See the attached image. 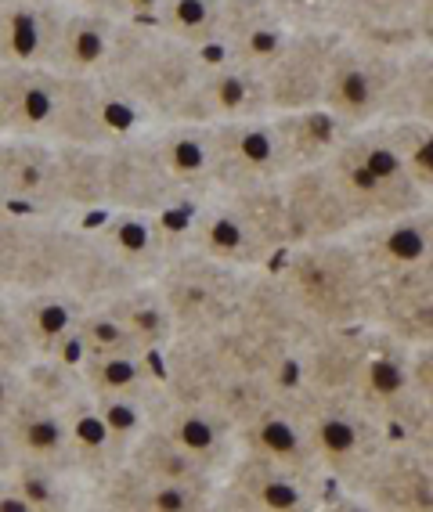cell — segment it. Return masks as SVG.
<instances>
[{"label":"cell","mask_w":433,"mask_h":512,"mask_svg":"<svg viewBox=\"0 0 433 512\" xmlns=\"http://www.w3.org/2000/svg\"><path fill=\"white\" fill-rule=\"evenodd\" d=\"M127 455L130 451L120 440V433L112 430L98 401L83 386L69 401V466H73V473L94 491L105 476H112L127 462Z\"/></svg>","instance_id":"obj_29"},{"label":"cell","mask_w":433,"mask_h":512,"mask_svg":"<svg viewBox=\"0 0 433 512\" xmlns=\"http://www.w3.org/2000/svg\"><path fill=\"white\" fill-rule=\"evenodd\" d=\"M401 83H405V47L340 33L322 105L351 130L387 123L405 112Z\"/></svg>","instance_id":"obj_6"},{"label":"cell","mask_w":433,"mask_h":512,"mask_svg":"<svg viewBox=\"0 0 433 512\" xmlns=\"http://www.w3.org/2000/svg\"><path fill=\"white\" fill-rule=\"evenodd\" d=\"M271 123H275L282 156H286V174L307 170V166H325L332 152L343 145V138L351 134V127L340 116H332L325 105L271 112Z\"/></svg>","instance_id":"obj_34"},{"label":"cell","mask_w":433,"mask_h":512,"mask_svg":"<svg viewBox=\"0 0 433 512\" xmlns=\"http://www.w3.org/2000/svg\"><path fill=\"white\" fill-rule=\"evenodd\" d=\"M239 448L249 451V455L268 458V462H278V466L286 469H296V473L325 480V473L318 469V458H314L304 412H300V401H296L293 390H282V394L268 397L260 408H253L239 422Z\"/></svg>","instance_id":"obj_22"},{"label":"cell","mask_w":433,"mask_h":512,"mask_svg":"<svg viewBox=\"0 0 433 512\" xmlns=\"http://www.w3.org/2000/svg\"><path fill=\"white\" fill-rule=\"evenodd\" d=\"M102 303H109L112 311H116V318L127 325L130 336L138 339L145 350H152V354L163 357V350L177 339L174 314L166 307L156 282H134Z\"/></svg>","instance_id":"obj_37"},{"label":"cell","mask_w":433,"mask_h":512,"mask_svg":"<svg viewBox=\"0 0 433 512\" xmlns=\"http://www.w3.org/2000/svg\"><path fill=\"white\" fill-rule=\"evenodd\" d=\"M412 375H415V390H419L423 404L433 408V339L412 347Z\"/></svg>","instance_id":"obj_46"},{"label":"cell","mask_w":433,"mask_h":512,"mask_svg":"<svg viewBox=\"0 0 433 512\" xmlns=\"http://www.w3.org/2000/svg\"><path fill=\"white\" fill-rule=\"evenodd\" d=\"M271 271L314 329L376 321V278L351 235L289 246Z\"/></svg>","instance_id":"obj_3"},{"label":"cell","mask_w":433,"mask_h":512,"mask_svg":"<svg viewBox=\"0 0 433 512\" xmlns=\"http://www.w3.org/2000/svg\"><path fill=\"white\" fill-rule=\"evenodd\" d=\"M0 206H4V192H0Z\"/></svg>","instance_id":"obj_51"},{"label":"cell","mask_w":433,"mask_h":512,"mask_svg":"<svg viewBox=\"0 0 433 512\" xmlns=\"http://www.w3.org/2000/svg\"><path fill=\"white\" fill-rule=\"evenodd\" d=\"M217 487L174 484L163 476L123 462L112 476L94 487V509L102 512H213Z\"/></svg>","instance_id":"obj_26"},{"label":"cell","mask_w":433,"mask_h":512,"mask_svg":"<svg viewBox=\"0 0 433 512\" xmlns=\"http://www.w3.org/2000/svg\"><path fill=\"white\" fill-rule=\"evenodd\" d=\"M325 170L340 188L358 228L430 206L426 192L412 181V174L397 156L383 123L351 130L343 145L332 152Z\"/></svg>","instance_id":"obj_5"},{"label":"cell","mask_w":433,"mask_h":512,"mask_svg":"<svg viewBox=\"0 0 433 512\" xmlns=\"http://www.w3.org/2000/svg\"><path fill=\"white\" fill-rule=\"evenodd\" d=\"M351 397L394 440L408 437L415 419H419L426 408L419 390H415L412 347L372 325L369 350H365V361H361V372H358V379H354Z\"/></svg>","instance_id":"obj_10"},{"label":"cell","mask_w":433,"mask_h":512,"mask_svg":"<svg viewBox=\"0 0 433 512\" xmlns=\"http://www.w3.org/2000/svg\"><path fill=\"white\" fill-rule=\"evenodd\" d=\"M268 112L271 105H268V87H264V73L246 69V65L231 62L224 55H210L199 80H195L192 94H188L185 109H181V116L174 123L217 127V123L268 116Z\"/></svg>","instance_id":"obj_18"},{"label":"cell","mask_w":433,"mask_h":512,"mask_svg":"<svg viewBox=\"0 0 433 512\" xmlns=\"http://www.w3.org/2000/svg\"><path fill=\"white\" fill-rule=\"evenodd\" d=\"M80 379L87 394L98 401H138L152 404L166 390L163 357L148 350H120V354H83Z\"/></svg>","instance_id":"obj_28"},{"label":"cell","mask_w":433,"mask_h":512,"mask_svg":"<svg viewBox=\"0 0 433 512\" xmlns=\"http://www.w3.org/2000/svg\"><path fill=\"white\" fill-rule=\"evenodd\" d=\"M293 394L304 412L318 469L336 487L340 505H347L358 480L369 473V466L394 437L351 394H311V390H293Z\"/></svg>","instance_id":"obj_7"},{"label":"cell","mask_w":433,"mask_h":512,"mask_svg":"<svg viewBox=\"0 0 433 512\" xmlns=\"http://www.w3.org/2000/svg\"><path fill=\"white\" fill-rule=\"evenodd\" d=\"M22 375L19 368H0V419L15 408V401H19L22 394Z\"/></svg>","instance_id":"obj_48"},{"label":"cell","mask_w":433,"mask_h":512,"mask_svg":"<svg viewBox=\"0 0 433 512\" xmlns=\"http://www.w3.org/2000/svg\"><path fill=\"white\" fill-rule=\"evenodd\" d=\"M105 163H109V181H105L109 206L105 210H141L159 213V217H181V213L192 210V202H199L188 199L177 188L174 177L166 174V166L159 163L145 130L105 148Z\"/></svg>","instance_id":"obj_12"},{"label":"cell","mask_w":433,"mask_h":512,"mask_svg":"<svg viewBox=\"0 0 433 512\" xmlns=\"http://www.w3.org/2000/svg\"><path fill=\"white\" fill-rule=\"evenodd\" d=\"M405 440H412V444H419L426 455H433V408H423V415L415 419L412 433H408Z\"/></svg>","instance_id":"obj_49"},{"label":"cell","mask_w":433,"mask_h":512,"mask_svg":"<svg viewBox=\"0 0 433 512\" xmlns=\"http://www.w3.org/2000/svg\"><path fill=\"white\" fill-rule=\"evenodd\" d=\"M33 361H37V354L29 347L26 329H22L19 314H15V303H11L8 293H0V368L26 372Z\"/></svg>","instance_id":"obj_44"},{"label":"cell","mask_w":433,"mask_h":512,"mask_svg":"<svg viewBox=\"0 0 433 512\" xmlns=\"http://www.w3.org/2000/svg\"><path fill=\"white\" fill-rule=\"evenodd\" d=\"M405 112L401 116L433 123V47L412 44L405 47V83H401Z\"/></svg>","instance_id":"obj_42"},{"label":"cell","mask_w":433,"mask_h":512,"mask_svg":"<svg viewBox=\"0 0 433 512\" xmlns=\"http://www.w3.org/2000/svg\"><path fill=\"white\" fill-rule=\"evenodd\" d=\"M116 33H120V19H112L105 11L65 4L55 51H51V69L65 76H102L112 62Z\"/></svg>","instance_id":"obj_31"},{"label":"cell","mask_w":433,"mask_h":512,"mask_svg":"<svg viewBox=\"0 0 433 512\" xmlns=\"http://www.w3.org/2000/svg\"><path fill=\"white\" fill-rule=\"evenodd\" d=\"M423 0H329V26L343 37L412 47L419 40Z\"/></svg>","instance_id":"obj_33"},{"label":"cell","mask_w":433,"mask_h":512,"mask_svg":"<svg viewBox=\"0 0 433 512\" xmlns=\"http://www.w3.org/2000/svg\"><path fill=\"white\" fill-rule=\"evenodd\" d=\"M336 505L340 494L329 480L296 473L249 451L235 455L213 491V512H322Z\"/></svg>","instance_id":"obj_9"},{"label":"cell","mask_w":433,"mask_h":512,"mask_svg":"<svg viewBox=\"0 0 433 512\" xmlns=\"http://www.w3.org/2000/svg\"><path fill=\"white\" fill-rule=\"evenodd\" d=\"M15 303L26 339L37 357H73L80 361L76 332L87 303L69 289H26V293H8Z\"/></svg>","instance_id":"obj_27"},{"label":"cell","mask_w":433,"mask_h":512,"mask_svg":"<svg viewBox=\"0 0 433 512\" xmlns=\"http://www.w3.org/2000/svg\"><path fill=\"white\" fill-rule=\"evenodd\" d=\"M347 505L376 512H433V455L397 437L361 476Z\"/></svg>","instance_id":"obj_15"},{"label":"cell","mask_w":433,"mask_h":512,"mask_svg":"<svg viewBox=\"0 0 433 512\" xmlns=\"http://www.w3.org/2000/svg\"><path fill=\"white\" fill-rule=\"evenodd\" d=\"M293 29V22L271 0H224L221 37H217L213 55H224L246 69L264 73L282 55Z\"/></svg>","instance_id":"obj_25"},{"label":"cell","mask_w":433,"mask_h":512,"mask_svg":"<svg viewBox=\"0 0 433 512\" xmlns=\"http://www.w3.org/2000/svg\"><path fill=\"white\" fill-rule=\"evenodd\" d=\"M282 188V210H286L289 246L304 242H325V238H347L358 231V220L351 217L340 188L329 177L325 166L293 170L278 181Z\"/></svg>","instance_id":"obj_21"},{"label":"cell","mask_w":433,"mask_h":512,"mask_svg":"<svg viewBox=\"0 0 433 512\" xmlns=\"http://www.w3.org/2000/svg\"><path fill=\"white\" fill-rule=\"evenodd\" d=\"M163 0H112L109 15L120 22H156Z\"/></svg>","instance_id":"obj_47"},{"label":"cell","mask_w":433,"mask_h":512,"mask_svg":"<svg viewBox=\"0 0 433 512\" xmlns=\"http://www.w3.org/2000/svg\"><path fill=\"white\" fill-rule=\"evenodd\" d=\"M293 26H329V0H271Z\"/></svg>","instance_id":"obj_45"},{"label":"cell","mask_w":433,"mask_h":512,"mask_svg":"<svg viewBox=\"0 0 433 512\" xmlns=\"http://www.w3.org/2000/svg\"><path fill=\"white\" fill-rule=\"evenodd\" d=\"M221 19L224 0H163L152 26L203 55H213L217 37H221Z\"/></svg>","instance_id":"obj_38"},{"label":"cell","mask_w":433,"mask_h":512,"mask_svg":"<svg viewBox=\"0 0 433 512\" xmlns=\"http://www.w3.org/2000/svg\"><path fill=\"white\" fill-rule=\"evenodd\" d=\"M130 466L145 469L152 476H163V480H174V484H192V487H217V476L206 466H199L188 451H181L174 440H166L156 426H148L134 448L127 455Z\"/></svg>","instance_id":"obj_39"},{"label":"cell","mask_w":433,"mask_h":512,"mask_svg":"<svg viewBox=\"0 0 433 512\" xmlns=\"http://www.w3.org/2000/svg\"><path fill=\"white\" fill-rule=\"evenodd\" d=\"M62 73L51 65H0V134L51 138Z\"/></svg>","instance_id":"obj_24"},{"label":"cell","mask_w":433,"mask_h":512,"mask_svg":"<svg viewBox=\"0 0 433 512\" xmlns=\"http://www.w3.org/2000/svg\"><path fill=\"white\" fill-rule=\"evenodd\" d=\"M105 181H109L105 148L58 145V184H62L65 220H94L98 213H105V206H109Z\"/></svg>","instance_id":"obj_35"},{"label":"cell","mask_w":433,"mask_h":512,"mask_svg":"<svg viewBox=\"0 0 433 512\" xmlns=\"http://www.w3.org/2000/svg\"><path fill=\"white\" fill-rule=\"evenodd\" d=\"M177 246L239 271H264L289 249L282 188L210 192L185 213Z\"/></svg>","instance_id":"obj_2"},{"label":"cell","mask_w":433,"mask_h":512,"mask_svg":"<svg viewBox=\"0 0 433 512\" xmlns=\"http://www.w3.org/2000/svg\"><path fill=\"white\" fill-rule=\"evenodd\" d=\"M181 224H185V213L181 217H159V213L141 210H105L94 220H87L98 249L120 267L130 282H156L166 260L174 256Z\"/></svg>","instance_id":"obj_13"},{"label":"cell","mask_w":433,"mask_h":512,"mask_svg":"<svg viewBox=\"0 0 433 512\" xmlns=\"http://www.w3.org/2000/svg\"><path fill=\"white\" fill-rule=\"evenodd\" d=\"M203 51L159 33L152 22H120L105 80L148 119L174 123L206 65Z\"/></svg>","instance_id":"obj_4"},{"label":"cell","mask_w":433,"mask_h":512,"mask_svg":"<svg viewBox=\"0 0 433 512\" xmlns=\"http://www.w3.org/2000/svg\"><path fill=\"white\" fill-rule=\"evenodd\" d=\"M166 394L206 404L235 426L268 397L296 386V350L282 339L231 321L203 336H177L163 350Z\"/></svg>","instance_id":"obj_1"},{"label":"cell","mask_w":433,"mask_h":512,"mask_svg":"<svg viewBox=\"0 0 433 512\" xmlns=\"http://www.w3.org/2000/svg\"><path fill=\"white\" fill-rule=\"evenodd\" d=\"M62 4H69V8H91V11H105V15H109V4H112V0H62Z\"/></svg>","instance_id":"obj_50"},{"label":"cell","mask_w":433,"mask_h":512,"mask_svg":"<svg viewBox=\"0 0 433 512\" xmlns=\"http://www.w3.org/2000/svg\"><path fill=\"white\" fill-rule=\"evenodd\" d=\"M253 275L257 271H239V267L217 264L210 256L177 246L156 275V289L174 314L177 336H203L239 318Z\"/></svg>","instance_id":"obj_8"},{"label":"cell","mask_w":433,"mask_h":512,"mask_svg":"<svg viewBox=\"0 0 433 512\" xmlns=\"http://www.w3.org/2000/svg\"><path fill=\"white\" fill-rule=\"evenodd\" d=\"M372 325L314 329L296 350V386L311 394H351L369 350Z\"/></svg>","instance_id":"obj_23"},{"label":"cell","mask_w":433,"mask_h":512,"mask_svg":"<svg viewBox=\"0 0 433 512\" xmlns=\"http://www.w3.org/2000/svg\"><path fill=\"white\" fill-rule=\"evenodd\" d=\"M0 192H4V206L11 210L62 217L55 141L0 134Z\"/></svg>","instance_id":"obj_20"},{"label":"cell","mask_w":433,"mask_h":512,"mask_svg":"<svg viewBox=\"0 0 433 512\" xmlns=\"http://www.w3.org/2000/svg\"><path fill=\"white\" fill-rule=\"evenodd\" d=\"M148 426H156L166 440H174L177 448L206 466L213 476H221L224 469L239 455V426L228 415L213 412L206 404L181 401L174 394H159V401L148 408Z\"/></svg>","instance_id":"obj_19"},{"label":"cell","mask_w":433,"mask_h":512,"mask_svg":"<svg viewBox=\"0 0 433 512\" xmlns=\"http://www.w3.org/2000/svg\"><path fill=\"white\" fill-rule=\"evenodd\" d=\"M351 238L365 256L376 285L433 275V202L423 210L365 224Z\"/></svg>","instance_id":"obj_17"},{"label":"cell","mask_w":433,"mask_h":512,"mask_svg":"<svg viewBox=\"0 0 433 512\" xmlns=\"http://www.w3.org/2000/svg\"><path fill=\"white\" fill-rule=\"evenodd\" d=\"M11 484L19 487L26 512H83L94 509V491L69 469L44 462H19L11 469Z\"/></svg>","instance_id":"obj_36"},{"label":"cell","mask_w":433,"mask_h":512,"mask_svg":"<svg viewBox=\"0 0 433 512\" xmlns=\"http://www.w3.org/2000/svg\"><path fill=\"white\" fill-rule=\"evenodd\" d=\"M394 141L397 156L405 163V170L412 174V181L426 192V199L433 202V123L412 116H397L383 123Z\"/></svg>","instance_id":"obj_40"},{"label":"cell","mask_w":433,"mask_h":512,"mask_svg":"<svg viewBox=\"0 0 433 512\" xmlns=\"http://www.w3.org/2000/svg\"><path fill=\"white\" fill-rule=\"evenodd\" d=\"M29 228H33V213L0 206V293H11L19 282Z\"/></svg>","instance_id":"obj_43"},{"label":"cell","mask_w":433,"mask_h":512,"mask_svg":"<svg viewBox=\"0 0 433 512\" xmlns=\"http://www.w3.org/2000/svg\"><path fill=\"white\" fill-rule=\"evenodd\" d=\"M213 145V192H242L286 177V156L268 116L231 119L210 127Z\"/></svg>","instance_id":"obj_14"},{"label":"cell","mask_w":433,"mask_h":512,"mask_svg":"<svg viewBox=\"0 0 433 512\" xmlns=\"http://www.w3.org/2000/svg\"><path fill=\"white\" fill-rule=\"evenodd\" d=\"M148 141L159 163L174 177L188 199H203L213 192V145L210 127L203 123H148Z\"/></svg>","instance_id":"obj_32"},{"label":"cell","mask_w":433,"mask_h":512,"mask_svg":"<svg viewBox=\"0 0 433 512\" xmlns=\"http://www.w3.org/2000/svg\"><path fill=\"white\" fill-rule=\"evenodd\" d=\"M0 4H4V0H0Z\"/></svg>","instance_id":"obj_52"},{"label":"cell","mask_w":433,"mask_h":512,"mask_svg":"<svg viewBox=\"0 0 433 512\" xmlns=\"http://www.w3.org/2000/svg\"><path fill=\"white\" fill-rule=\"evenodd\" d=\"M62 0H4L0 4V65H51Z\"/></svg>","instance_id":"obj_30"},{"label":"cell","mask_w":433,"mask_h":512,"mask_svg":"<svg viewBox=\"0 0 433 512\" xmlns=\"http://www.w3.org/2000/svg\"><path fill=\"white\" fill-rule=\"evenodd\" d=\"M76 347L83 354H120V350H145L138 339L130 336L127 325L116 318L109 303H87V311L80 318V332H76ZM152 354V350H148Z\"/></svg>","instance_id":"obj_41"},{"label":"cell","mask_w":433,"mask_h":512,"mask_svg":"<svg viewBox=\"0 0 433 512\" xmlns=\"http://www.w3.org/2000/svg\"><path fill=\"white\" fill-rule=\"evenodd\" d=\"M145 127H148V119L141 116L105 76H65L62 73V98H58V116L47 141L109 148Z\"/></svg>","instance_id":"obj_11"},{"label":"cell","mask_w":433,"mask_h":512,"mask_svg":"<svg viewBox=\"0 0 433 512\" xmlns=\"http://www.w3.org/2000/svg\"><path fill=\"white\" fill-rule=\"evenodd\" d=\"M336 44H340V33L332 26L293 29V37L282 47V55L264 69V87H268L271 112L322 105Z\"/></svg>","instance_id":"obj_16"}]
</instances>
